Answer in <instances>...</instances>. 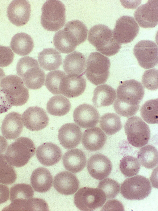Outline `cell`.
<instances>
[{
  "label": "cell",
  "mask_w": 158,
  "mask_h": 211,
  "mask_svg": "<svg viewBox=\"0 0 158 211\" xmlns=\"http://www.w3.org/2000/svg\"><path fill=\"white\" fill-rule=\"evenodd\" d=\"M117 93V97L113 105L115 112L126 117L135 115L144 95L141 83L133 79L125 81L118 87Z\"/></svg>",
  "instance_id": "obj_1"
},
{
  "label": "cell",
  "mask_w": 158,
  "mask_h": 211,
  "mask_svg": "<svg viewBox=\"0 0 158 211\" xmlns=\"http://www.w3.org/2000/svg\"><path fill=\"white\" fill-rule=\"evenodd\" d=\"M88 40L98 51L107 56L116 54L121 48V44L114 38L112 31L103 24L92 27L89 31Z\"/></svg>",
  "instance_id": "obj_2"
},
{
  "label": "cell",
  "mask_w": 158,
  "mask_h": 211,
  "mask_svg": "<svg viewBox=\"0 0 158 211\" xmlns=\"http://www.w3.org/2000/svg\"><path fill=\"white\" fill-rule=\"evenodd\" d=\"M16 70L28 89H37L44 85L45 73L35 59L29 56L21 58L17 63Z\"/></svg>",
  "instance_id": "obj_3"
},
{
  "label": "cell",
  "mask_w": 158,
  "mask_h": 211,
  "mask_svg": "<svg viewBox=\"0 0 158 211\" xmlns=\"http://www.w3.org/2000/svg\"><path fill=\"white\" fill-rule=\"evenodd\" d=\"M35 147L30 139L22 137L17 139L8 147L5 155L12 165L21 167L26 165L35 154Z\"/></svg>",
  "instance_id": "obj_4"
},
{
  "label": "cell",
  "mask_w": 158,
  "mask_h": 211,
  "mask_svg": "<svg viewBox=\"0 0 158 211\" xmlns=\"http://www.w3.org/2000/svg\"><path fill=\"white\" fill-rule=\"evenodd\" d=\"M41 23L46 30L55 31L60 29L66 21L65 8L59 0L46 1L42 8Z\"/></svg>",
  "instance_id": "obj_5"
},
{
  "label": "cell",
  "mask_w": 158,
  "mask_h": 211,
  "mask_svg": "<svg viewBox=\"0 0 158 211\" xmlns=\"http://www.w3.org/2000/svg\"><path fill=\"white\" fill-rule=\"evenodd\" d=\"M110 65L106 56L97 52L91 53L86 62L85 73L87 78L96 85L105 83L109 75Z\"/></svg>",
  "instance_id": "obj_6"
},
{
  "label": "cell",
  "mask_w": 158,
  "mask_h": 211,
  "mask_svg": "<svg viewBox=\"0 0 158 211\" xmlns=\"http://www.w3.org/2000/svg\"><path fill=\"white\" fill-rule=\"evenodd\" d=\"M1 86L7 101L11 106H21L28 101L29 91L22 79L18 76L9 75L6 76L2 80Z\"/></svg>",
  "instance_id": "obj_7"
},
{
  "label": "cell",
  "mask_w": 158,
  "mask_h": 211,
  "mask_svg": "<svg viewBox=\"0 0 158 211\" xmlns=\"http://www.w3.org/2000/svg\"><path fill=\"white\" fill-rule=\"evenodd\" d=\"M104 192L98 188L84 187L75 194L74 201L76 206L81 211H94L100 208L106 201Z\"/></svg>",
  "instance_id": "obj_8"
},
{
  "label": "cell",
  "mask_w": 158,
  "mask_h": 211,
  "mask_svg": "<svg viewBox=\"0 0 158 211\" xmlns=\"http://www.w3.org/2000/svg\"><path fill=\"white\" fill-rule=\"evenodd\" d=\"M124 128L128 141L133 146L141 147L148 143L150 138V128L140 118H130L125 123Z\"/></svg>",
  "instance_id": "obj_9"
},
{
  "label": "cell",
  "mask_w": 158,
  "mask_h": 211,
  "mask_svg": "<svg viewBox=\"0 0 158 211\" xmlns=\"http://www.w3.org/2000/svg\"><path fill=\"white\" fill-rule=\"evenodd\" d=\"M152 186L149 180L143 176L136 175L125 180L122 184L120 192L129 200H141L150 194Z\"/></svg>",
  "instance_id": "obj_10"
},
{
  "label": "cell",
  "mask_w": 158,
  "mask_h": 211,
  "mask_svg": "<svg viewBox=\"0 0 158 211\" xmlns=\"http://www.w3.org/2000/svg\"><path fill=\"white\" fill-rule=\"evenodd\" d=\"M158 49L157 45L154 42L142 40L135 46L133 53L140 66L148 69L157 64Z\"/></svg>",
  "instance_id": "obj_11"
},
{
  "label": "cell",
  "mask_w": 158,
  "mask_h": 211,
  "mask_svg": "<svg viewBox=\"0 0 158 211\" xmlns=\"http://www.w3.org/2000/svg\"><path fill=\"white\" fill-rule=\"evenodd\" d=\"M139 29L134 18L127 15L123 16L116 22L112 31L113 37L118 43L127 44L135 38Z\"/></svg>",
  "instance_id": "obj_12"
},
{
  "label": "cell",
  "mask_w": 158,
  "mask_h": 211,
  "mask_svg": "<svg viewBox=\"0 0 158 211\" xmlns=\"http://www.w3.org/2000/svg\"><path fill=\"white\" fill-rule=\"evenodd\" d=\"M158 0H148L137 9L134 17L141 27L153 28L158 24Z\"/></svg>",
  "instance_id": "obj_13"
},
{
  "label": "cell",
  "mask_w": 158,
  "mask_h": 211,
  "mask_svg": "<svg viewBox=\"0 0 158 211\" xmlns=\"http://www.w3.org/2000/svg\"><path fill=\"white\" fill-rule=\"evenodd\" d=\"M25 126L31 131H38L48 125L49 118L45 110L38 106L28 107L22 114Z\"/></svg>",
  "instance_id": "obj_14"
},
{
  "label": "cell",
  "mask_w": 158,
  "mask_h": 211,
  "mask_svg": "<svg viewBox=\"0 0 158 211\" xmlns=\"http://www.w3.org/2000/svg\"><path fill=\"white\" fill-rule=\"evenodd\" d=\"M31 6L25 0H15L9 5L7 15L10 21L14 25L21 26L26 24L30 19Z\"/></svg>",
  "instance_id": "obj_15"
},
{
  "label": "cell",
  "mask_w": 158,
  "mask_h": 211,
  "mask_svg": "<svg viewBox=\"0 0 158 211\" xmlns=\"http://www.w3.org/2000/svg\"><path fill=\"white\" fill-rule=\"evenodd\" d=\"M99 118V113L96 108L87 104L78 106L73 113L74 121L83 128L94 127L98 122Z\"/></svg>",
  "instance_id": "obj_16"
},
{
  "label": "cell",
  "mask_w": 158,
  "mask_h": 211,
  "mask_svg": "<svg viewBox=\"0 0 158 211\" xmlns=\"http://www.w3.org/2000/svg\"><path fill=\"white\" fill-rule=\"evenodd\" d=\"M112 168L111 162L106 156L100 153L92 155L87 163L90 175L97 180L104 179L110 175Z\"/></svg>",
  "instance_id": "obj_17"
},
{
  "label": "cell",
  "mask_w": 158,
  "mask_h": 211,
  "mask_svg": "<svg viewBox=\"0 0 158 211\" xmlns=\"http://www.w3.org/2000/svg\"><path fill=\"white\" fill-rule=\"evenodd\" d=\"M85 78L82 75L69 74L63 79L59 87L60 94L69 98L77 97L85 91Z\"/></svg>",
  "instance_id": "obj_18"
},
{
  "label": "cell",
  "mask_w": 158,
  "mask_h": 211,
  "mask_svg": "<svg viewBox=\"0 0 158 211\" xmlns=\"http://www.w3.org/2000/svg\"><path fill=\"white\" fill-rule=\"evenodd\" d=\"M82 132L80 127L73 123L64 124L59 129L58 138L61 145L70 149L77 147L80 143Z\"/></svg>",
  "instance_id": "obj_19"
},
{
  "label": "cell",
  "mask_w": 158,
  "mask_h": 211,
  "mask_svg": "<svg viewBox=\"0 0 158 211\" xmlns=\"http://www.w3.org/2000/svg\"><path fill=\"white\" fill-rule=\"evenodd\" d=\"M53 186L58 192L69 195L74 194L77 191L79 187V182L74 174L64 171L55 176Z\"/></svg>",
  "instance_id": "obj_20"
},
{
  "label": "cell",
  "mask_w": 158,
  "mask_h": 211,
  "mask_svg": "<svg viewBox=\"0 0 158 211\" xmlns=\"http://www.w3.org/2000/svg\"><path fill=\"white\" fill-rule=\"evenodd\" d=\"M36 155L39 161L44 166H52L61 160L62 153L60 148L52 143H45L37 148Z\"/></svg>",
  "instance_id": "obj_21"
},
{
  "label": "cell",
  "mask_w": 158,
  "mask_h": 211,
  "mask_svg": "<svg viewBox=\"0 0 158 211\" xmlns=\"http://www.w3.org/2000/svg\"><path fill=\"white\" fill-rule=\"evenodd\" d=\"M23 127L21 115L18 112H12L4 119L1 130L3 135L6 139H13L19 136Z\"/></svg>",
  "instance_id": "obj_22"
},
{
  "label": "cell",
  "mask_w": 158,
  "mask_h": 211,
  "mask_svg": "<svg viewBox=\"0 0 158 211\" xmlns=\"http://www.w3.org/2000/svg\"><path fill=\"white\" fill-rule=\"evenodd\" d=\"M106 136L98 127H93L85 130L82 139V143L87 150L96 151L101 149L106 140Z\"/></svg>",
  "instance_id": "obj_23"
},
{
  "label": "cell",
  "mask_w": 158,
  "mask_h": 211,
  "mask_svg": "<svg viewBox=\"0 0 158 211\" xmlns=\"http://www.w3.org/2000/svg\"><path fill=\"white\" fill-rule=\"evenodd\" d=\"M53 42L55 48L63 53L68 54L73 52L79 45L73 34L64 27L55 34Z\"/></svg>",
  "instance_id": "obj_24"
},
{
  "label": "cell",
  "mask_w": 158,
  "mask_h": 211,
  "mask_svg": "<svg viewBox=\"0 0 158 211\" xmlns=\"http://www.w3.org/2000/svg\"><path fill=\"white\" fill-rule=\"evenodd\" d=\"M86 161L84 152L77 148L68 151L64 154L62 158L65 169L73 173L81 171L85 167Z\"/></svg>",
  "instance_id": "obj_25"
},
{
  "label": "cell",
  "mask_w": 158,
  "mask_h": 211,
  "mask_svg": "<svg viewBox=\"0 0 158 211\" xmlns=\"http://www.w3.org/2000/svg\"><path fill=\"white\" fill-rule=\"evenodd\" d=\"M30 180L31 186L35 191L45 192L49 190L52 187L53 178L47 169L40 167L33 171Z\"/></svg>",
  "instance_id": "obj_26"
},
{
  "label": "cell",
  "mask_w": 158,
  "mask_h": 211,
  "mask_svg": "<svg viewBox=\"0 0 158 211\" xmlns=\"http://www.w3.org/2000/svg\"><path fill=\"white\" fill-rule=\"evenodd\" d=\"M86 60L82 53L74 51L67 55L63 61L64 70L68 74L82 76L85 73Z\"/></svg>",
  "instance_id": "obj_27"
},
{
  "label": "cell",
  "mask_w": 158,
  "mask_h": 211,
  "mask_svg": "<svg viewBox=\"0 0 158 211\" xmlns=\"http://www.w3.org/2000/svg\"><path fill=\"white\" fill-rule=\"evenodd\" d=\"M116 98V90L107 85L96 87L94 91L92 102L97 108L112 105Z\"/></svg>",
  "instance_id": "obj_28"
},
{
  "label": "cell",
  "mask_w": 158,
  "mask_h": 211,
  "mask_svg": "<svg viewBox=\"0 0 158 211\" xmlns=\"http://www.w3.org/2000/svg\"><path fill=\"white\" fill-rule=\"evenodd\" d=\"M38 60L41 67L47 71L58 69L62 63L60 53L50 48H45L40 52L38 54Z\"/></svg>",
  "instance_id": "obj_29"
},
{
  "label": "cell",
  "mask_w": 158,
  "mask_h": 211,
  "mask_svg": "<svg viewBox=\"0 0 158 211\" xmlns=\"http://www.w3.org/2000/svg\"><path fill=\"white\" fill-rule=\"evenodd\" d=\"M10 47L15 54L25 56L29 55L32 50L34 42L32 38L28 34L23 32L19 33L12 37Z\"/></svg>",
  "instance_id": "obj_30"
},
{
  "label": "cell",
  "mask_w": 158,
  "mask_h": 211,
  "mask_svg": "<svg viewBox=\"0 0 158 211\" xmlns=\"http://www.w3.org/2000/svg\"><path fill=\"white\" fill-rule=\"evenodd\" d=\"M71 104L69 100L61 95L52 97L48 101L46 109L51 115L61 116L65 115L69 111Z\"/></svg>",
  "instance_id": "obj_31"
},
{
  "label": "cell",
  "mask_w": 158,
  "mask_h": 211,
  "mask_svg": "<svg viewBox=\"0 0 158 211\" xmlns=\"http://www.w3.org/2000/svg\"><path fill=\"white\" fill-rule=\"evenodd\" d=\"M137 158L141 164L147 168H153L158 164V151L153 146L148 145L140 148Z\"/></svg>",
  "instance_id": "obj_32"
},
{
  "label": "cell",
  "mask_w": 158,
  "mask_h": 211,
  "mask_svg": "<svg viewBox=\"0 0 158 211\" xmlns=\"http://www.w3.org/2000/svg\"><path fill=\"white\" fill-rule=\"evenodd\" d=\"M99 125L102 130L108 135L116 134L122 127L120 117L113 113H107L103 115L100 118Z\"/></svg>",
  "instance_id": "obj_33"
},
{
  "label": "cell",
  "mask_w": 158,
  "mask_h": 211,
  "mask_svg": "<svg viewBox=\"0 0 158 211\" xmlns=\"http://www.w3.org/2000/svg\"><path fill=\"white\" fill-rule=\"evenodd\" d=\"M34 192L30 185L24 183L15 184L10 190L11 202L27 201L32 198Z\"/></svg>",
  "instance_id": "obj_34"
},
{
  "label": "cell",
  "mask_w": 158,
  "mask_h": 211,
  "mask_svg": "<svg viewBox=\"0 0 158 211\" xmlns=\"http://www.w3.org/2000/svg\"><path fill=\"white\" fill-rule=\"evenodd\" d=\"M17 178L14 167L7 161L5 155L0 154V183L11 184Z\"/></svg>",
  "instance_id": "obj_35"
},
{
  "label": "cell",
  "mask_w": 158,
  "mask_h": 211,
  "mask_svg": "<svg viewBox=\"0 0 158 211\" xmlns=\"http://www.w3.org/2000/svg\"><path fill=\"white\" fill-rule=\"evenodd\" d=\"M140 114L143 119L149 124L158 123V99L146 101L140 109Z\"/></svg>",
  "instance_id": "obj_36"
},
{
  "label": "cell",
  "mask_w": 158,
  "mask_h": 211,
  "mask_svg": "<svg viewBox=\"0 0 158 211\" xmlns=\"http://www.w3.org/2000/svg\"><path fill=\"white\" fill-rule=\"evenodd\" d=\"M140 167L139 160L132 156H124L120 161V170L126 177H131L136 175L139 172Z\"/></svg>",
  "instance_id": "obj_37"
},
{
  "label": "cell",
  "mask_w": 158,
  "mask_h": 211,
  "mask_svg": "<svg viewBox=\"0 0 158 211\" xmlns=\"http://www.w3.org/2000/svg\"><path fill=\"white\" fill-rule=\"evenodd\" d=\"M66 75L62 71L56 70L48 73L46 75L45 85L54 95L60 94L59 87L61 81Z\"/></svg>",
  "instance_id": "obj_38"
},
{
  "label": "cell",
  "mask_w": 158,
  "mask_h": 211,
  "mask_svg": "<svg viewBox=\"0 0 158 211\" xmlns=\"http://www.w3.org/2000/svg\"><path fill=\"white\" fill-rule=\"evenodd\" d=\"M64 27L71 31L77 39L79 45L86 40L88 29L85 25L81 21L77 20L68 22Z\"/></svg>",
  "instance_id": "obj_39"
},
{
  "label": "cell",
  "mask_w": 158,
  "mask_h": 211,
  "mask_svg": "<svg viewBox=\"0 0 158 211\" xmlns=\"http://www.w3.org/2000/svg\"><path fill=\"white\" fill-rule=\"evenodd\" d=\"M98 188L104 192L107 199H109L115 198L118 194L120 184L114 180L107 178L100 182Z\"/></svg>",
  "instance_id": "obj_40"
},
{
  "label": "cell",
  "mask_w": 158,
  "mask_h": 211,
  "mask_svg": "<svg viewBox=\"0 0 158 211\" xmlns=\"http://www.w3.org/2000/svg\"><path fill=\"white\" fill-rule=\"evenodd\" d=\"M142 82L147 89L154 90L158 89V70L153 68L146 71L142 78Z\"/></svg>",
  "instance_id": "obj_41"
},
{
  "label": "cell",
  "mask_w": 158,
  "mask_h": 211,
  "mask_svg": "<svg viewBox=\"0 0 158 211\" xmlns=\"http://www.w3.org/2000/svg\"><path fill=\"white\" fill-rule=\"evenodd\" d=\"M14 54L10 48L0 45V67H5L13 62Z\"/></svg>",
  "instance_id": "obj_42"
},
{
  "label": "cell",
  "mask_w": 158,
  "mask_h": 211,
  "mask_svg": "<svg viewBox=\"0 0 158 211\" xmlns=\"http://www.w3.org/2000/svg\"><path fill=\"white\" fill-rule=\"evenodd\" d=\"M29 211H48V205L46 202L40 198H32L29 202Z\"/></svg>",
  "instance_id": "obj_43"
},
{
  "label": "cell",
  "mask_w": 158,
  "mask_h": 211,
  "mask_svg": "<svg viewBox=\"0 0 158 211\" xmlns=\"http://www.w3.org/2000/svg\"><path fill=\"white\" fill-rule=\"evenodd\" d=\"M102 211H123V206L119 201L111 200L108 201L101 209Z\"/></svg>",
  "instance_id": "obj_44"
},
{
  "label": "cell",
  "mask_w": 158,
  "mask_h": 211,
  "mask_svg": "<svg viewBox=\"0 0 158 211\" xmlns=\"http://www.w3.org/2000/svg\"><path fill=\"white\" fill-rule=\"evenodd\" d=\"M12 106L8 103L5 94L1 89H0V114L6 112Z\"/></svg>",
  "instance_id": "obj_45"
},
{
  "label": "cell",
  "mask_w": 158,
  "mask_h": 211,
  "mask_svg": "<svg viewBox=\"0 0 158 211\" xmlns=\"http://www.w3.org/2000/svg\"><path fill=\"white\" fill-rule=\"evenodd\" d=\"M9 189L6 185L0 184V204L4 203L8 199Z\"/></svg>",
  "instance_id": "obj_46"
},
{
  "label": "cell",
  "mask_w": 158,
  "mask_h": 211,
  "mask_svg": "<svg viewBox=\"0 0 158 211\" xmlns=\"http://www.w3.org/2000/svg\"><path fill=\"white\" fill-rule=\"evenodd\" d=\"M8 146L7 140L3 137L0 136V154L5 152Z\"/></svg>",
  "instance_id": "obj_47"
},
{
  "label": "cell",
  "mask_w": 158,
  "mask_h": 211,
  "mask_svg": "<svg viewBox=\"0 0 158 211\" xmlns=\"http://www.w3.org/2000/svg\"><path fill=\"white\" fill-rule=\"evenodd\" d=\"M5 76V74L3 70L0 68V86L2 80Z\"/></svg>",
  "instance_id": "obj_48"
}]
</instances>
